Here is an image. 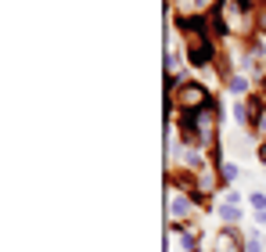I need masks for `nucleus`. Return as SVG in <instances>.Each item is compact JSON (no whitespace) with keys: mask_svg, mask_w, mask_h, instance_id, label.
<instances>
[{"mask_svg":"<svg viewBox=\"0 0 266 252\" xmlns=\"http://www.w3.org/2000/svg\"><path fill=\"white\" fill-rule=\"evenodd\" d=\"M259 159H263V162H266V144H263V148H259Z\"/></svg>","mask_w":266,"mask_h":252,"instance_id":"nucleus-10","label":"nucleus"},{"mask_svg":"<svg viewBox=\"0 0 266 252\" xmlns=\"http://www.w3.org/2000/svg\"><path fill=\"white\" fill-rule=\"evenodd\" d=\"M230 90H234V94H245V90H248V80H245V76H234V80H230Z\"/></svg>","mask_w":266,"mask_h":252,"instance_id":"nucleus-6","label":"nucleus"},{"mask_svg":"<svg viewBox=\"0 0 266 252\" xmlns=\"http://www.w3.org/2000/svg\"><path fill=\"white\" fill-rule=\"evenodd\" d=\"M198 101H205L201 86H198V83H187V86H183V105H198Z\"/></svg>","mask_w":266,"mask_h":252,"instance_id":"nucleus-2","label":"nucleus"},{"mask_svg":"<svg viewBox=\"0 0 266 252\" xmlns=\"http://www.w3.org/2000/svg\"><path fill=\"white\" fill-rule=\"evenodd\" d=\"M238 205H241V198H238V195H227V205L220 209V216L227 220V224H234V220L241 216V209H238Z\"/></svg>","mask_w":266,"mask_h":252,"instance_id":"nucleus-1","label":"nucleus"},{"mask_svg":"<svg viewBox=\"0 0 266 252\" xmlns=\"http://www.w3.org/2000/svg\"><path fill=\"white\" fill-rule=\"evenodd\" d=\"M169 202H173V205H169V216H183V213H187V198H183V195H173Z\"/></svg>","mask_w":266,"mask_h":252,"instance_id":"nucleus-5","label":"nucleus"},{"mask_svg":"<svg viewBox=\"0 0 266 252\" xmlns=\"http://www.w3.org/2000/svg\"><path fill=\"white\" fill-rule=\"evenodd\" d=\"M263 130H266V115H263Z\"/></svg>","mask_w":266,"mask_h":252,"instance_id":"nucleus-11","label":"nucleus"},{"mask_svg":"<svg viewBox=\"0 0 266 252\" xmlns=\"http://www.w3.org/2000/svg\"><path fill=\"white\" fill-rule=\"evenodd\" d=\"M191 65H198V69H201V65H209V47H205V43L191 51Z\"/></svg>","mask_w":266,"mask_h":252,"instance_id":"nucleus-4","label":"nucleus"},{"mask_svg":"<svg viewBox=\"0 0 266 252\" xmlns=\"http://www.w3.org/2000/svg\"><path fill=\"white\" fill-rule=\"evenodd\" d=\"M248 202H252V209H256V213H266V195H259V191H256V195L248 198Z\"/></svg>","mask_w":266,"mask_h":252,"instance_id":"nucleus-7","label":"nucleus"},{"mask_svg":"<svg viewBox=\"0 0 266 252\" xmlns=\"http://www.w3.org/2000/svg\"><path fill=\"white\" fill-rule=\"evenodd\" d=\"M234 115H238V123H248V108H245V105L234 108Z\"/></svg>","mask_w":266,"mask_h":252,"instance_id":"nucleus-9","label":"nucleus"},{"mask_svg":"<svg viewBox=\"0 0 266 252\" xmlns=\"http://www.w3.org/2000/svg\"><path fill=\"white\" fill-rule=\"evenodd\" d=\"M241 252H263V234L252 231V234H248V238L241 242Z\"/></svg>","mask_w":266,"mask_h":252,"instance_id":"nucleus-3","label":"nucleus"},{"mask_svg":"<svg viewBox=\"0 0 266 252\" xmlns=\"http://www.w3.org/2000/svg\"><path fill=\"white\" fill-rule=\"evenodd\" d=\"M234 176H238V166H230V162H227V166H223V180H234Z\"/></svg>","mask_w":266,"mask_h":252,"instance_id":"nucleus-8","label":"nucleus"}]
</instances>
